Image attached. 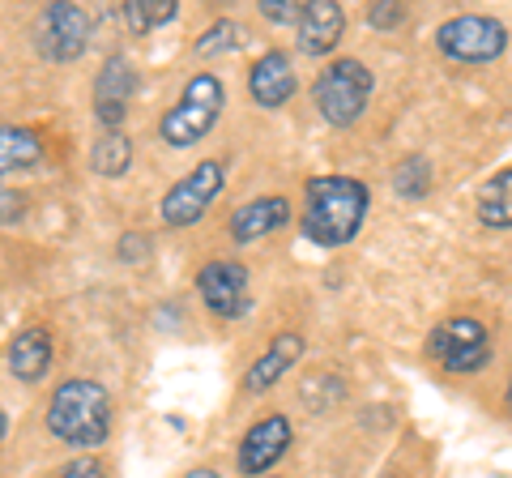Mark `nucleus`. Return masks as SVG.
Returning a JSON list of instances; mask_svg holds the SVG:
<instances>
[{
  "label": "nucleus",
  "mask_w": 512,
  "mask_h": 478,
  "mask_svg": "<svg viewBox=\"0 0 512 478\" xmlns=\"http://www.w3.org/2000/svg\"><path fill=\"white\" fill-rule=\"evenodd\" d=\"M244 43V30H239V22H231V18H222V22H214L205 35L197 39V56H218V52H235V47Z\"/></svg>",
  "instance_id": "22"
},
{
  "label": "nucleus",
  "mask_w": 512,
  "mask_h": 478,
  "mask_svg": "<svg viewBox=\"0 0 512 478\" xmlns=\"http://www.w3.org/2000/svg\"><path fill=\"white\" fill-rule=\"evenodd\" d=\"M393 188L402 197H410V201L427 197L431 193V163H427V158H419V154L402 158V163L393 167Z\"/></svg>",
  "instance_id": "21"
},
{
  "label": "nucleus",
  "mask_w": 512,
  "mask_h": 478,
  "mask_svg": "<svg viewBox=\"0 0 512 478\" xmlns=\"http://www.w3.org/2000/svg\"><path fill=\"white\" fill-rule=\"evenodd\" d=\"M222 184H227V167H222L218 158H205V163H197L180 184L167 188L163 222H167V227H192V222H201L205 210L214 205V197L222 193Z\"/></svg>",
  "instance_id": "7"
},
{
  "label": "nucleus",
  "mask_w": 512,
  "mask_h": 478,
  "mask_svg": "<svg viewBox=\"0 0 512 478\" xmlns=\"http://www.w3.org/2000/svg\"><path fill=\"white\" fill-rule=\"evenodd\" d=\"M137 94V73L124 56H111L94 77V116L107 133H120V120L128 116V103Z\"/></svg>",
  "instance_id": "10"
},
{
  "label": "nucleus",
  "mask_w": 512,
  "mask_h": 478,
  "mask_svg": "<svg viewBox=\"0 0 512 478\" xmlns=\"http://www.w3.org/2000/svg\"><path fill=\"white\" fill-rule=\"evenodd\" d=\"M35 39L47 60H60V65L64 60H77L90 43V13L82 5H47L39 13Z\"/></svg>",
  "instance_id": "8"
},
{
  "label": "nucleus",
  "mask_w": 512,
  "mask_h": 478,
  "mask_svg": "<svg viewBox=\"0 0 512 478\" xmlns=\"http://www.w3.org/2000/svg\"><path fill=\"white\" fill-rule=\"evenodd\" d=\"M504 406H508V414H512V380H508V397H504Z\"/></svg>",
  "instance_id": "28"
},
{
  "label": "nucleus",
  "mask_w": 512,
  "mask_h": 478,
  "mask_svg": "<svg viewBox=\"0 0 512 478\" xmlns=\"http://www.w3.org/2000/svg\"><path fill=\"white\" fill-rule=\"evenodd\" d=\"M43 158V141L39 133L30 129H18V124H0V184L9 175H22L30 171Z\"/></svg>",
  "instance_id": "17"
},
{
  "label": "nucleus",
  "mask_w": 512,
  "mask_h": 478,
  "mask_svg": "<svg viewBox=\"0 0 512 478\" xmlns=\"http://www.w3.org/2000/svg\"><path fill=\"white\" fill-rule=\"evenodd\" d=\"M436 47L457 65H487L508 47V30L504 22L483 18V13H461L436 30Z\"/></svg>",
  "instance_id": "6"
},
{
  "label": "nucleus",
  "mask_w": 512,
  "mask_h": 478,
  "mask_svg": "<svg viewBox=\"0 0 512 478\" xmlns=\"http://www.w3.org/2000/svg\"><path fill=\"white\" fill-rule=\"evenodd\" d=\"M56 478H107V466H103V457H94V453H82L77 461H69Z\"/></svg>",
  "instance_id": "23"
},
{
  "label": "nucleus",
  "mask_w": 512,
  "mask_h": 478,
  "mask_svg": "<svg viewBox=\"0 0 512 478\" xmlns=\"http://www.w3.org/2000/svg\"><path fill=\"white\" fill-rule=\"evenodd\" d=\"M372 86H376V77H372V69H367L363 60H333V65H325V73H320L316 86H312L320 120L338 124V129L355 124L367 111Z\"/></svg>",
  "instance_id": "4"
},
{
  "label": "nucleus",
  "mask_w": 512,
  "mask_h": 478,
  "mask_svg": "<svg viewBox=\"0 0 512 478\" xmlns=\"http://www.w3.org/2000/svg\"><path fill=\"white\" fill-rule=\"evenodd\" d=\"M286 218H291V201L286 197H256L231 214V239L235 244H256L269 231H278Z\"/></svg>",
  "instance_id": "16"
},
{
  "label": "nucleus",
  "mask_w": 512,
  "mask_h": 478,
  "mask_svg": "<svg viewBox=\"0 0 512 478\" xmlns=\"http://www.w3.org/2000/svg\"><path fill=\"white\" fill-rule=\"evenodd\" d=\"M372 26H380V30H393V26H402V18H406V9L402 5H389V0H380V5H372Z\"/></svg>",
  "instance_id": "24"
},
{
  "label": "nucleus",
  "mask_w": 512,
  "mask_h": 478,
  "mask_svg": "<svg viewBox=\"0 0 512 478\" xmlns=\"http://www.w3.org/2000/svg\"><path fill=\"white\" fill-rule=\"evenodd\" d=\"M222 107H227V90H222V82L214 73H197L180 90V99H175V107L163 116V124H158V137L175 150L197 146V141L218 124Z\"/></svg>",
  "instance_id": "3"
},
{
  "label": "nucleus",
  "mask_w": 512,
  "mask_h": 478,
  "mask_svg": "<svg viewBox=\"0 0 512 478\" xmlns=\"http://www.w3.org/2000/svg\"><path fill=\"white\" fill-rule=\"evenodd\" d=\"M197 291L205 299V308L222 321H239L252 308V291H248V269L239 261H210L197 274Z\"/></svg>",
  "instance_id": "9"
},
{
  "label": "nucleus",
  "mask_w": 512,
  "mask_h": 478,
  "mask_svg": "<svg viewBox=\"0 0 512 478\" xmlns=\"http://www.w3.org/2000/svg\"><path fill=\"white\" fill-rule=\"evenodd\" d=\"M5 423H9V419H5V410H0V436H5Z\"/></svg>",
  "instance_id": "29"
},
{
  "label": "nucleus",
  "mask_w": 512,
  "mask_h": 478,
  "mask_svg": "<svg viewBox=\"0 0 512 478\" xmlns=\"http://www.w3.org/2000/svg\"><path fill=\"white\" fill-rule=\"evenodd\" d=\"M299 355H303V338H299V333H278V338L265 346V355L244 372V389H248V393L274 389L278 380L299 363Z\"/></svg>",
  "instance_id": "14"
},
{
  "label": "nucleus",
  "mask_w": 512,
  "mask_h": 478,
  "mask_svg": "<svg viewBox=\"0 0 512 478\" xmlns=\"http://www.w3.org/2000/svg\"><path fill=\"white\" fill-rule=\"evenodd\" d=\"M47 432L73 449H99L111 432V397L99 380H64L47 406Z\"/></svg>",
  "instance_id": "2"
},
{
  "label": "nucleus",
  "mask_w": 512,
  "mask_h": 478,
  "mask_svg": "<svg viewBox=\"0 0 512 478\" xmlns=\"http://www.w3.org/2000/svg\"><path fill=\"white\" fill-rule=\"evenodd\" d=\"M342 26H346V13L333 5V0H308L295 22V35H299V52L308 56H325L338 47L342 39Z\"/></svg>",
  "instance_id": "12"
},
{
  "label": "nucleus",
  "mask_w": 512,
  "mask_h": 478,
  "mask_svg": "<svg viewBox=\"0 0 512 478\" xmlns=\"http://www.w3.org/2000/svg\"><path fill=\"white\" fill-rule=\"evenodd\" d=\"M286 449H291V419H286V414H265V419L252 423L248 436L239 440V470L252 478L265 474L269 466H278Z\"/></svg>",
  "instance_id": "11"
},
{
  "label": "nucleus",
  "mask_w": 512,
  "mask_h": 478,
  "mask_svg": "<svg viewBox=\"0 0 512 478\" xmlns=\"http://www.w3.org/2000/svg\"><path fill=\"white\" fill-rule=\"evenodd\" d=\"M184 478H222V474H218V470H205V466H201V470H188Z\"/></svg>",
  "instance_id": "27"
},
{
  "label": "nucleus",
  "mask_w": 512,
  "mask_h": 478,
  "mask_svg": "<svg viewBox=\"0 0 512 478\" xmlns=\"http://www.w3.org/2000/svg\"><path fill=\"white\" fill-rule=\"evenodd\" d=\"M120 13H124V26L133 30V35H150V30L167 26L175 13H180V0H124Z\"/></svg>",
  "instance_id": "20"
},
{
  "label": "nucleus",
  "mask_w": 512,
  "mask_h": 478,
  "mask_svg": "<svg viewBox=\"0 0 512 478\" xmlns=\"http://www.w3.org/2000/svg\"><path fill=\"white\" fill-rule=\"evenodd\" d=\"M26 210L22 193H13V188H0V222H18Z\"/></svg>",
  "instance_id": "26"
},
{
  "label": "nucleus",
  "mask_w": 512,
  "mask_h": 478,
  "mask_svg": "<svg viewBox=\"0 0 512 478\" xmlns=\"http://www.w3.org/2000/svg\"><path fill=\"white\" fill-rule=\"evenodd\" d=\"M427 355L436 359L444 372L466 376L491 359V338H487L483 321H474V316H448V321H440L427 333Z\"/></svg>",
  "instance_id": "5"
},
{
  "label": "nucleus",
  "mask_w": 512,
  "mask_h": 478,
  "mask_svg": "<svg viewBox=\"0 0 512 478\" xmlns=\"http://www.w3.org/2000/svg\"><path fill=\"white\" fill-rule=\"evenodd\" d=\"M478 222L491 227V231L512 227V167L478 188Z\"/></svg>",
  "instance_id": "18"
},
{
  "label": "nucleus",
  "mask_w": 512,
  "mask_h": 478,
  "mask_svg": "<svg viewBox=\"0 0 512 478\" xmlns=\"http://www.w3.org/2000/svg\"><path fill=\"white\" fill-rule=\"evenodd\" d=\"M248 94L256 99V107L278 111L286 99L295 94V69L286 52H265L248 73Z\"/></svg>",
  "instance_id": "13"
},
{
  "label": "nucleus",
  "mask_w": 512,
  "mask_h": 478,
  "mask_svg": "<svg viewBox=\"0 0 512 478\" xmlns=\"http://www.w3.org/2000/svg\"><path fill=\"white\" fill-rule=\"evenodd\" d=\"M261 13L269 22H299L303 5H291V0H261Z\"/></svg>",
  "instance_id": "25"
},
{
  "label": "nucleus",
  "mask_w": 512,
  "mask_h": 478,
  "mask_svg": "<svg viewBox=\"0 0 512 478\" xmlns=\"http://www.w3.org/2000/svg\"><path fill=\"white\" fill-rule=\"evenodd\" d=\"M367 205V184L350 175H316L303 184V235L320 248H342L363 231Z\"/></svg>",
  "instance_id": "1"
},
{
  "label": "nucleus",
  "mask_w": 512,
  "mask_h": 478,
  "mask_svg": "<svg viewBox=\"0 0 512 478\" xmlns=\"http://www.w3.org/2000/svg\"><path fill=\"white\" fill-rule=\"evenodd\" d=\"M128 163H133V141H128L124 133H103L99 141H94V150H90L94 175H103V180H120V175L128 171Z\"/></svg>",
  "instance_id": "19"
},
{
  "label": "nucleus",
  "mask_w": 512,
  "mask_h": 478,
  "mask_svg": "<svg viewBox=\"0 0 512 478\" xmlns=\"http://www.w3.org/2000/svg\"><path fill=\"white\" fill-rule=\"evenodd\" d=\"M52 355H56L52 333L43 325H30L9 342V372L18 380H26V385H35V380H43L47 368H52Z\"/></svg>",
  "instance_id": "15"
}]
</instances>
